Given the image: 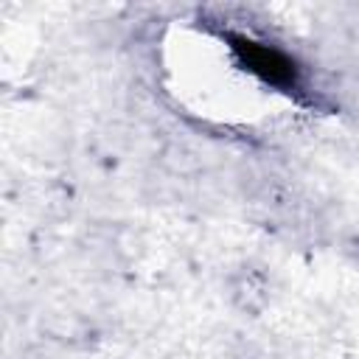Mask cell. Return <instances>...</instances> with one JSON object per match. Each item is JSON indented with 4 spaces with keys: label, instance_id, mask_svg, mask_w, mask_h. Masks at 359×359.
<instances>
[{
    "label": "cell",
    "instance_id": "6da1fadb",
    "mask_svg": "<svg viewBox=\"0 0 359 359\" xmlns=\"http://www.w3.org/2000/svg\"><path fill=\"white\" fill-rule=\"evenodd\" d=\"M230 42H233V50H236L238 62L250 73H255L261 81H266L272 87H280V90L297 87L300 70L286 53H280L269 45H261L255 39H247V36H230Z\"/></svg>",
    "mask_w": 359,
    "mask_h": 359
}]
</instances>
